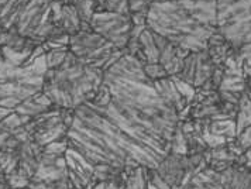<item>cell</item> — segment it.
<instances>
[{
	"label": "cell",
	"instance_id": "obj_1",
	"mask_svg": "<svg viewBox=\"0 0 251 189\" xmlns=\"http://www.w3.org/2000/svg\"><path fill=\"white\" fill-rule=\"evenodd\" d=\"M143 71L146 74V77L151 79L152 82L160 81V79L168 78V72L165 71V68L161 65L160 62H154V64H144L143 65Z\"/></svg>",
	"mask_w": 251,
	"mask_h": 189
},
{
	"label": "cell",
	"instance_id": "obj_2",
	"mask_svg": "<svg viewBox=\"0 0 251 189\" xmlns=\"http://www.w3.org/2000/svg\"><path fill=\"white\" fill-rule=\"evenodd\" d=\"M68 54V51H61V50H50L46 53V59L48 69H57L61 67V64L64 62L65 56Z\"/></svg>",
	"mask_w": 251,
	"mask_h": 189
},
{
	"label": "cell",
	"instance_id": "obj_3",
	"mask_svg": "<svg viewBox=\"0 0 251 189\" xmlns=\"http://www.w3.org/2000/svg\"><path fill=\"white\" fill-rule=\"evenodd\" d=\"M152 3H154V0H128L131 13H134V11H146V13H149Z\"/></svg>",
	"mask_w": 251,
	"mask_h": 189
},
{
	"label": "cell",
	"instance_id": "obj_4",
	"mask_svg": "<svg viewBox=\"0 0 251 189\" xmlns=\"http://www.w3.org/2000/svg\"><path fill=\"white\" fill-rule=\"evenodd\" d=\"M7 1H9V0H0V9H1V7H4Z\"/></svg>",
	"mask_w": 251,
	"mask_h": 189
}]
</instances>
